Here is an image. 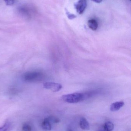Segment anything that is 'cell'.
Returning a JSON list of instances; mask_svg holds the SVG:
<instances>
[{
    "label": "cell",
    "mask_w": 131,
    "mask_h": 131,
    "mask_svg": "<svg viewBox=\"0 0 131 131\" xmlns=\"http://www.w3.org/2000/svg\"><path fill=\"white\" fill-rule=\"evenodd\" d=\"M85 95L80 93H74L65 95L62 97V99L68 103H77L82 101L85 98Z\"/></svg>",
    "instance_id": "obj_1"
},
{
    "label": "cell",
    "mask_w": 131,
    "mask_h": 131,
    "mask_svg": "<svg viewBox=\"0 0 131 131\" xmlns=\"http://www.w3.org/2000/svg\"><path fill=\"white\" fill-rule=\"evenodd\" d=\"M87 5V0H79L75 4V7L77 12L80 14L85 10Z\"/></svg>",
    "instance_id": "obj_3"
},
{
    "label": "cell",
    "mask_w": 131,
    "mask_h": 131,
    "mask_svg": "<svg viewBox=\"0 0 131 131\" xmlns=\"http://www.w3.org/2000/svg\"><path fill=\"white\" fill-rule=\"evenodd\" d=\"M80 127L84 130L88 131L90 130V126L88 121L85 118H82L80 121Z\"/></svg>",
    "instance_id": "obj_5"
},
{
    "label": "cell",
    "mask_w": 131,
    "mask_h": 131,
    "mask_svg": "<svg viewBox=\"0 0 131 131\" xmlns=\"http://www.w3.org/2000/svg\"><path fill=\"white\" fill-rule=\"evenodd\" d=\"M92 1H94V2H96V3H100L102 2V0H92Z\"/></svg>",
    "instance_id": "obj_14"
},
{
    "label": "cell",
    "mask_w": 131,
    "mask_h": 131,
    "mask_svg": "<svg viewBox=\"0 0 131 131\" xmlns=\"http://www.w3.org/2000/svg\"><path fill=\"white\" fill-rule=\"evenodd\" d=\"M9 124L6 123L3 126L0 127V131H7L9 128Z\"/></svg>",
    "instance_id": "obj_10"
},
{
    "label": "cell",
    "mask_w": 131,
    "mask_h": 131,
    "mask_svg": "<svg viewBox=\"0 0 131 131\" xmlns=\"http://www.w3.org/2000/svg\"><path fill=\"white\" fill-rule=\"evenodd\" d=\"M114 124L111 122H107L104 125V129L105 131H112L114 129Z\"/></svg>",
    "instance_id": "obj_8"
},
{
    "label": "cell",
    "mask_w": 131,
    "mask_h": 131,
    "mask_svg": "<svg viewBox=\"0 0 131 131\" xmlns=\"http://www.w3.org/2000/svg\"><path fill=\"white\" fill-rule=\"evenodd\" d=\"M7 5H12L14 3L15 0H4Z\"/></svg>",
    "instance_id": "obj_13"
},
{
    "label": "cell",
    "mask_w": 131,
    "mask_h": 131,
    "mask_svg": "<svg viewBox=\"0 0 131 131\" xmlns=\"http://www.w3.org/2000/svg\"><path fill=\"white\" fill-rule=\"evenodd\" d=\"M65 10H66V14H67L68 17V18L69 19L72 20V19H74V18L76 17V16H75V15L71 14L67 10H66V9H65Z\"/></svg>",
    "instance_id": "obj_11"
},
{
    "label": "cell",
    "mask_w": 131,
    "mask_h": 131,
    "mask_svg": "<svg viewBox=\"0 0 131 131\" xmlns=\"http://www.w3.org/2000/svg\"><path fill=\"white\" fill-rule=\"evenodd\" d=\"M70 131H72V130H70Z\"/></svg>",
    "instance_id": "obj_15"
},
{
    "label": "cell",
    "mask_w": 131,
    "mask_h": 131,
    "mask_svg": "<svg viewBox=\"0 0 131 131\" xmlns=\"http://www.w3.org/2000/svg\"><path fill=\"white\" fill-rule=\"evenodd\" d=\"M124 103L123 102H116L111 105L110 109L112 111H116L120 110L123 106Z\"/></svg>",
    "instance_id": "obj_4"
},
{
    "label": "cell",
    "mask_w": 131,
    "mask_h": 131,
    "mask_svg": "<svg viewBox=\"0 0 131 131\" xmlns=\"http://www.w3.org/2000/svg\"><path fill=\"white\" fill-rule=\"evenodd\" d=\"M43 87L45 88L51 90L54 92L59 91L62 88L61 85L54 82H45L43 84Z\"/></svg>",
    "instance_id": "obj_2"
},
{
    "label": "cell",
    "mask_w": 131,
    "mask_h": 131,
    "mask_svg": "<svg viewBox=\"0 0 131 131\" xmlns=\"http://www.w3.org/2000/svg\"><path fill=\"white\" fill-rule=\"evenodd\" d=\"M22 130L23 131H31L32 130V127L29 125L25 124L22 126Z\"/></svg>",
    "instance_id": "obj_9"
},
{
    "label": "cell",
    "mask_w": 131,
    "mask_h": 131,
    "mask_svg": "<svg viewBox=\"0 0 131 131\" xmlns=\"http://www.w3.org/2000/svg\"><path fill=\"white\" fill-rule=\"evenodd\" d=\"M88 25L91 30L94 31L97 30L98 27V24L95 19H92L89 20L88 22Z\"/></svg>",
    "instance_id": "obj_7"
},
{
    "label": "cell",
    "mask_w": 131,
    "mask_h": 131,
    "mask_svg": "<svg viewBox=\"0 0 131 131\" xmlns=\"http://www.w3.org/2000/svg\"><path fill=\"white\" fill-rule=\"evenodd\" d=\"M48 118H49L50 121H52L53 122L55 123H58L60 122V119L59 118H58L51 117Z\"/></svg>",
    "instance_id": "obj_12"
},
{
    "label": "cell",
    "mask_w": 131,
    "mask_h": 131,
    "mask_svg": "<svg viewBox=\"0 0 131 131\" xmlns=\"http://www.w3.org/2000/svg\"><path fill=\"white\" fill-rule=\"evenodd\" d=\"M41 127L42 129L45 131H51V125L48 118H45L42 123Z\"/></svg>",
    "instance_id": "obj_6"
},
{
    "label": "cell",
    "mask_w": 131,
    "mask_h": 131,
    "mask_svg": "<svg viewBox=\"0 0 131 131\" xmlns=\"http://www.w3.org/2000/svg\"></svg>",
    "instance_id": "obj_16"
}]
</instances>
